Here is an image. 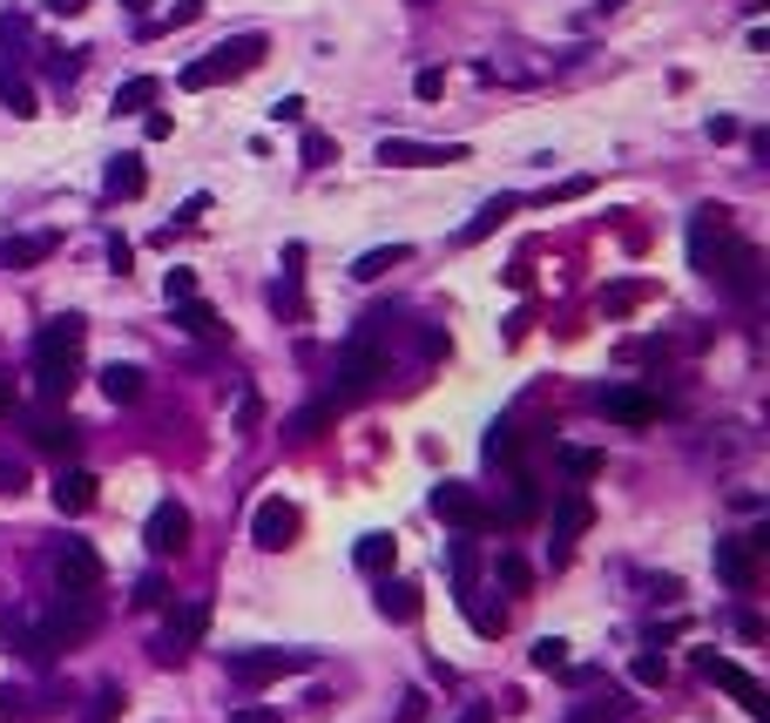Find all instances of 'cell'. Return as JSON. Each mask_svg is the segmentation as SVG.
Instances as JSON below:
<instances>
[{
    "mask_svg": "<svg viewBox=\"0 0 770 723\" xmlns=\"http://www.w3.org/2000/svg\"><path fill=\"white\" fill-rule=\"evenodd\" d=\"M486 716H494V710H486V703H473V710H467L460 723H486Z\"/></svg>",
    "mask_w": 770,
    "mask_h": 723,
    "instance_id": "cell-54",
    "label": "cell"
},
{
    "mask_svg": "<svg viewBox=\"0 0 770 723\" xmlns=\"http://www.w3.org/2000/svg\"><path fill=\"white\" fill-rule=\"evenodd\" d=\"M379 163L439 170V163H467V142H405V136H386V142H379Z\"/></svg>",
    "mask_w": 770,
    "mask_h": 723,
    "instance_id": "cell-10",
    "label": "cell"
},
{
    "mask_svg": "<svg viewBox=\"0 0 770 723\" xmlns=\"http://www.w3.org/2000/svg\"><path fill=\"white\" fill-rule=\"evenodd\" d=\"M142 190H149L142 156H115V163H108V176H102V196H108V204H136Z\"/></svg>",
    "mask_w": 770,
    "mask_h": 723,
    "instance_id": "cell-16",
    "label": "cell"
},
{
    "mask_svg": "<svg viewBox=\"0 0 770 723\" xmlns=\"http://www.w3.org/2000/svg\"><path fill=\"white\" fill-rule=\"evenodd\" d=\"M230 723H277V710H237Z\"/></svg>",
    "mask_w": 770,
    "mask_h": 723,
    "instance_id": "cell-51",
    "label": "cell"
},
{
    "mask_svg": "<svg viewBox=\"0 0 770 723\" xmlns=\"http://www.w3.org/2000/svg\"><path fill=\"white\" fill-rule=\"evenodd\" d=\"M460 609H467V622H473L480 635H501V629H507V609H494V601H480V595H460Z\"/></svg>",
    "mask_w": 770,
    "mask_h": 723,
    "instance_id": "cell-31",
    "label": "cell"
},
{
    "mask_svg": "<svg viewBox=\"0 0 770 723\" xmlns=\"http://www.w3.org/2000/svg\"><path fill=\"white\" fill-rule=\"evenodd\" d=\"M588 528H595V507H588L582 494H567V501L554 507V569H561L567 554H575V541H582Z\"/></svg>",
    "mask_w": 770,
    "mask_h": 723,
    "instance_id": "cell-15",
    "label": "cell"
},
{
    "mask_svg": "<svg viewBox=\"0 0 770 723\" xmlns=\"http://www.w3.org/2000/svg\"><path fill=\"white\" fill-rule=\"evenodd\" d=\"M271 123H304V95H284V102H271Z\"/></svg>",
    "mask_w": 770,
    "mask_h": 723,
    "instance_id": "cell-46",
    "label": "cell"
},
{
    "mask_svg": "<svg viewBox=\"0 0 770 723\" xmlns=\"http://www.w3.org/2000/svg\"><path fill=\"white\" fill-rule=\"evenodd\" d=\"M716 575L729 588H757V554L744 541H716Z\"/></svg>",
    "mask_w": 770,
    "mask_h": 723,
    "instance_id": "cell-19",
    "label": "cell"
},
{
    "mask_svg": "<svg viewBox=\"0 0 770 723\" xmlns=\"http://www.w3.org/2000/svg\"><path fill=\"white\" fill-rule=\"evenodd\" d=\"M298 528H304V520H298V507L284 501V494L257 501V514H251V541H257L264 554H284V548L298 541Z\"/></svg>",
    "mask_w": 770,
    "mask_h": 723,
    "instance_id": "cell-9",
    "label": "cell"
},
{
    "mask_svg": "<svg viewBox=\"0 0 770 723\" xmlns=\"http://www.w3.org/2000/svg\"><path fill=\"white\" fill-rule=\"evenodd\" d=\"M162 291H170V305L196 298V271H170V277H162Z\"/></svg>",
    "mask_w": 770,
    "mask_h": 723,
    "instance_id": "cell-43",
    "label": "cell"
},
{
    "mask_svg": "<svg viewBox=\"0 0 770 723\" xmlns=\"http://www.w3.org/2000/svg\"><path fill=\"white\" fill-rule=\"evenodd\" d=\"M89 0H48V14H81Z\"/></svg>",
    "mask_w": 770,
    "mask_h": 723,
    "instance_id": "cell-53",
    "label": "cell"
},
{
    "mask_svg": "<svg viewBox=\"0 0 770 723\" xmlns=\"http://www.w3.org/2000/svg\"><path fill=\"white\" fill-rule=\"evenodd\" d=\"M34 447H41V454H55V460H68V454L81 447V426H74V420H61V413H41Z\"/></svg>",
    "mask_w": 770,
    "mask_h": 723,
    "instance_id": "cell-18",
    "label": "cell"
},
{
    "mask_svg": "<svg viewBox=\"0 0 770 723\" xmlns=\"http://www.w3.org/2000/svg\"><path fill=\"white\" fill-rule=\"evenodd\" d=\"M203 629H210V601H189L183 622H170V629L156 635V663H183V656L196 650V635H203Z\"/></svg>",
    "mask_w": 770,
    "mask_h": 723,
    "instance_id": "cell-14",
    "label": "cell"
},
{
    "mask_svg": "<svg viewBox=\"0 0 770 723\" xmlns=\"http://www.w3.org/2000/svg\"><path fill=\"white\" fill-rule=\"evenodd\" d=\"M689 257H697L703 277H716V285L737 291V298L763 291V257H757V244H744V237L723 223V210H697V223H689Z\"/></svg>",
    "mask_w": 770,
    "mask_h": 723,
    "instance_id": "cell-1",
    "label": "cell"
},
{
    "mask_svg": "<svg viewBox=\"0 0 770 723\" xmlns=\"http://www.w3.org/2000/svg\"><path fill=\"white\" fill-rule=\"evenodd\" d=\"M142 386H149V372H142V366H129V358L102 366V392L115 399V406H136V399H142Z\"/></svg>",
    "mask_w": 770,
    "mask_h": 723,
    "instance_id": "cell-20",
    "label": "cell"
},
{
    "mask_svg": "<svg viewBox=\"0 0 770 723\" xmlns=\"http://www.w3.org/2000/svg\"><path fill=\"white\" fill-rule=\"evenodd\" d=\"M697 676H703V682H716V690H729V697H737L750 716H763V710H770V703H763V682H757L744 663L716 656V650H697Z\"/></svg>",
    "mask_w": 770,
    "mask_h": 723,
    "instance_id": "cell-8",
    "label": "cell"
},
{
    "mask_svg": "<svg viewBox=\"0 0 770 723\" xmlns=\"http://www.w3.org/2000/svg\"><path fill=\"white\" fill-rule=\"evenodd\" d=\"M196 14H203V0H176V8H170V14H162V21H149L142 34H176V27H189Z\"/></svg>",
    "mask_w": 770,
    "mask_h": 723,
    "instance_id": "cell-34",
    "label": "cell"
},
{
    "mask_svg": "<svg viewBox=\"0 0 770 723\" xmlns=\"http://www.w3.org/2000/svg\"><path fill=\"white\" fill-rule=\"evenodd\" d=\"M122 716V690H115V682H102V690H95V703H89V716H81V723H115Z\"/></svg>",
    "mask_w": 770,
    "mask_h": 723,
    "instance_id": "cell-35",
    "label": "cell"
},
{
    "mask_svg": "<svg viewBox=\"0 0 770 723\" xmlns=\"http://www.w3.org/2000/svg\"><path fill=\"white\" fill-rule=\"evenodd\" d=\"M81 338H89V325H81L74 311L48 318V325L34 332V392L41 399H68V386L81 372Z\"/></svg>",
    "mask_w": 770,
    "mask_h": 723,
    "instance_id": "cell-2",
    "label": "cell"
},
{
    "mask_svg": "<svg viewBox=\"0 0 770 723\" xmlns=\"http://www.w3.org/2000/svg\"><path fill=\"white\" fill-rule=\"evenodd\" d=\"M170 311H176V332H189V338H223V332H230L203 298H183V305H170Z\"/></svg>",
    "mask_w": 770,
    "mask_h": 723,
    "instance_id": "cell-21",
    "label": "cell"
},
{
    "mask_svg": "<svg viewBox=\"0 0 770 723\" xmlns=\"http://www.w3.org/2000/svg\"><path fill=\"white\" fill-rule=\"evenodd\" d=\"M142 541H149L156 554H183V548H189V507H183V501H156L149 520H142Z\"/></svg>",
    "mask_w": 770,
    "mask_h": 723,
    "instance_id": "cell-13",
    "label": "cell"
},
{
    "mask_svg": "<svg viewBox=\"0 0 770 723\" xmlns=\"http://www.w3.org/2000/svg\"><path fill=\"white\" fill-rule=\"evenodd\" d=\"M595 406H601L608 420H622V426H656V420H663V399L648 392V386H601Z\"/></svg>",
    "mask_w": 770,
    "mask_h": 723,
    "instance_id": "cell-11",
    "label": "cell"
},
{
    "mask_svg": "<svg viewBox=\"0 0 770 723\" xmlns=\"http://www.w3.org/2000/svg\"><path fill=\"white\" fill-rule=\"evenodd\" d=\"M379 609H386L392 622H413V616H420V588H413V582H386V588H379Z\"/></svg>",
    "mask_w": 770,
    "mask_h": 723,
    "instance_id": "cell-26",
    "label": "cell"
},
{
    "mask_svg": "<svg viewBox=\"0 0 770 723\" xmlns=\"http://www.w3.org/2000/svg\"><path fill=\"white\" fill-rule=\"evenodd\" d=\"M55 244H61L55 230H48V237H8V244H0V264H8V271H27V264H41V257H55Z\"/></svg>",
    "mask_w": 770,
    "mask_h": 723,
    "instance_id": "cell-22",
    "label": "cell"
},
{
    "mask_svg": "<svg viewBox=\"0 0 770 723\" xmlns=\"http://www.w3.org/2000/svg\"><path fill=\"white\" fill-rule=\"evenodd\" d=\"M433 514L446 520V528H467V535L501 528V520H494V507H486V501L467 487V480H439V487H433Z\"/></svg>",
    "mask_w": 770,
    "mask_h": 723,
    "instance_id": "cell-5",
    "label": "cell"
},
{
    "mask_svg": "<svg viewBox=\"0 0 770 723\" xmlns=\"http://www.w3.org/2000/svg\"><path fill=\"white\" fill-rule=\"evenodd\" d=\"M298 669H311L304 650H230V676L243 682V690H264V682L298 676Z\"/></svg>",
    "mask_w": 770,
    "mask_h": 723,
    "instance_id": "cell-7",
    "label": "cell"
},
{
    "mask_svg": "<svg viewBox=\"0 0 770 723\" xmlns=\"http://www.w3.org/2000/svg\"><path fill=\"white\" fill-rule=\"evenodd\" d=\"M0 494H21V467H0Z\"/></svg>",
    "mask_w": 770,
    "mask_h": 723,
    "instance_id": "cell-52",
    "label": "cell"
},
{
    "mask_svg": "<svg viewBox=\"0 0 770 723\" xmlns=\"http://www.w3.org/2000/svg\"><path fill=\"white\" fill-rule=\"evenodd\" d=\"M405 257H413V251H405V244H379V251H365V257L352 264V277H358V285H372V277H386V271H399Z\"/></svg>",
    "mask_w": 770,
    "mask_h": 723,
    "instance_id": "cell-25",
    "label": "cell"
},
{
    "mask_svg": "<svg viewBox=\"0 0 770 723\" xmlns=\"http://www.w3.org/2000/svg\"><path fill=\"white\" fill-rule=\"evenodd\" d=\"M535 514H541V487H535V480H514V501L494 507V520H535Z\"/></svg>",
    "mask_w": 770,
    "mask_h": 723,
    "instance_id": "cell-28",
    "label": "cell"
},
{
    "mask_svg": "<svg viewBox=\"0 0 770 723\" xmlns=\"http://www.w3.org/2000/svg\"><path fill=\"white\" fill-rule=\"evenodd\" d=\"M629 676H635V682H642V690H656V682H663V676H669V663H663V656H656V650H642V656H635V663H629Z\"/></svg>",
    "mask_w": 770,
    "mask_h": 723,
    "instance_id": "cell-36",
    "label": "cell"
},
{
    "mask_svg": "<svg viewBox=\"0 0 770 723\" xmlns=\"http://www.w3.org/2000/svg\"><path fill=\"white\" fill-rule=\"evenodd\" d=\"M0 642L21 656V663H34V669H48L61 650L48 642V622H41L34 609H0Z\"/></svg>",
    "mask_w": 770,
    "mask_h": 723,
    "instance_id": "cell-6",
    "label": "cell"
},
{
    "mask_svg": "<svg viewBox=\"0 0 770 723\" xmlns=\"http://www.w3.org/2000/svg\"><path fill=\"white\" fill-rule=\"evenodd\" d=\"M514 454H520V426H514V420H494V426H486V439H480V460L501 467V460H514Z\"/></svg>",
    "mask_w": 770,
    "mask_h": 723,
    "instance_id": "cell-24",
    "label": "cell"
},
{
    "mask_svg": "<svg viewBox=\"0 0 770 723\" xmlns=\"http://www.w3.org/2000/svg\"><path fill=\"white\" fill-rule=\"evenodd\" d=\"M156 95H162L156 74H136V82H122V89H115V115H136V108H149Z\"/></svg>",
    "mask_w": 770,
    "mask_h": 723,
    "instance_id": "cell-27",
    "label": "cell"
},
{
    "mask_svg": "<svg viewBox=\"0 0 770 723\" xmlns=\"http://www.w3.org/2000/svg\"><path fill=\"white\" fill-rule=\"evenodd\" d=\"M352 561H358V569H365V575H386V569H392V561H399V541H392V535H358Z\"/></svg>",
    "mask_w": 770,
    "mask_h": 723,
    "instance_id": "cell-23",
    "label": "cell"
},
{
    "mask_svg": "<svg viewBox=\"0 0 770 723\" xmlns=\"http://www.w3.org/2000/svg\"><path fill=\"white\" fill-rule=\"evenodd\" d=\"M514 204H520V196H494V204H486V210H480V217H473V223L460 230V244H480V237H486V230H494L501 217H514Z\"/></svg>",
    "mask_w": 770,
    "mask_h": 723,
    "instance_id": "cell-30",
    "label": "cell"
},
{
    "mask_svg": "<svg viewBox=\"0 0 770 723\" xmlns=\"http://www.w3.org/2000/svg\"><path fill=\"white\" fill-rule=\"evenodd\" d=\"M48 74H55V82H74V74H81V55H61V48H48Z\"/></svg>",
    "mask_w": 770,
    "mask_h": 723,
    "instance_id": "cell-44",
    "label": "cell"
},
{
    "mask_svg": "<svg viewBox=\"0 0 770 723\" xmlns=\"http://www.w3.org/2000/svg\"><path fill=\"white\" fill-rule=\"evenodd\" d=\"M162 601H170L162 575H142V582H136V609H162Z\"/></svg>",
    "mask_w": 770,
    "mask_h": 723,
    "instance_id": "cell-42",
    "label": "cell"
},
{
    "mask_svg": "<svg viewBox=\"0 0 770 723\" xmlns=\"http://www.w3.org/2000/svg\"><path fill=\"white\" fill-rule=\"evenodd\" d=\"M332 156H338V142H332V136L304 129V163H311V170H324V163H332Z\"/></svg>",
    "mask_w": 770,
    "mask_h": 723,
    "instance_id": "cell-39",
    "label": "cell"
},
{
    "mask_svg": "<svg viewBox=\"0 0 770 723\" xmlns=\"http://www.w3.org/2000/svg\"><path fill=\"white\" fill-rule=\"evenodd\" d=\"M473 569H480L473 541H453V582H460V595H473Z\"/></svg>",
    "mask_w": 770,
    "mask_h": 723,
    "instance_id": "cell-37",
    "label": "cell"
},
{
    "mask_svg": "<svg viewBox=\"0 0 770 723\" xmlns=\"http://www.w3.org/2000/svg\"><path fill=\"white\" fill-rule=\"evenodd\" d=\"M399 723H426V690H405L399 697Z\"/></svg>",
    "mask_w": 770,
    "mask_h": 723,
    "instance_id": "cell-45",
    "label": "cell"
},
{
    "mask_svg": "<svg viewBox=\"0 0 770 723\" xmlns=\"http://www.w3.org/2000/svg\"><path fill=\"white\" fill-rule=\"evenodd\" d=\"M122 8H129V14H142V8H149V0H122Z\"/></svg>",
    "mask_w": 770,
    "mask_h": 723,
    "instance_id": "cell-56",
    "label": "cell"
},
{
    "mask_svg": "<svg viewBox=\"0 0 770 723\" xmlns=\"http://www.w3.org/2000/svg\"><path fill=\"white\" fill-rule=\"evenodd\" d=\"M0 102H8V115H21V123L41 115V102H34V89L21 82V74H0Z\"/></svg>",
    "mask_w": 770,
    "mask_h": 723,
    "instance_id": "cell-32",
    "label": "cell"
},
{
    "mask_svg": "<svg viewBox=\"0 0 770 723\" xmlns=\"http://www.w3.org/2000/svg\"><path fill=\"white\" fill-rule=\"evenodd\" d=\"M264 34H237V42H223V48H210V55H203V61H189L183 74H176V82L183 89H217V82H237V74H251L257 61H264Z\"/></svg>",
    "mask_w": 770,
    "mask_h": 723,
    "instance_id": "cell-3",
    "label": "cell"
},
{
    "mask_svg": "<svg viewBox=\"0 0 770 723\" xmlns=\"http://www.w3.org/2000/svg\"><path fill=\"white\" fill-rule=\"evenodd\" d=\"M386 379V345L372 332H358L345 352H338V392L332 399H358V392H372Z\"/></svg>",
    "mask_w": 770,
    "mask_h": 723,
    "instance_id": "cell-4",
    "label": "cell"
},
{
    "mask_svg": "<svg viewBox=\"0 0 770 723\" xmlns=\"http://www.w3.org/2000/svg\"><path fill=\"white\" fill-rule=\"evenodd\" d=\"M561 467H567V480H595L601 473V454L595 447H561Z\"/></svg>",
    "mask_w": 770,
    "mask_h": 723,
    "instance_id": "cell-33",
    "label": "cell"
},
{
    "mask_svg": "<svg viewBox=\"0 0 770 723\" xmlns=\"http://www.w3.org/2000/svg\"><path fill=\"white\" fill-rule=\"evenodd\" d=\"M142 129H149V142H162V136H170L176 123H170V115H162V108H149V123H142Z\"/></svg>",
    "mask_w": 770,
    "mask_h": 723,
    "instance_id": "cell-50",
    "label": "cell"
},
{
    "mask_svg": "<svg viewBox=\"0 0 770 723\" xmlns=\"http://www.w3.org/2000/svg\"><path fill=\"white\" fill-rule=\"evenodd\" d=\"M14 399H21V386H14V372H0V420H14Z\"/></svg>",
    "mask_w": 770,
    "mask_h": 723,
    "instance_id": "cell-49",
    "label": "cell"
},
{
    "mask_svg": "<svg viewBox=\"0 0 770 723\" xmlns=\"http://www.w3.org/2000/svg\"><path fill=\"white\" fill-rule=\"evenodd\" d=\"M642 298H648V285H616V291H601V311H629Z\"/></svg>",
    "mask_w": 770,
    "mask_h": 723,
    "instance_id": "cell-41",
    "label": "cell"
},
{
    "mask_svg": "<svg viewBox=\"0 0 770 723\" xmlns=\"http://www.w3.org/2000/svg\"><path fill=\"white\" fill-rule=\"evenodd\" d=\"M108 264L129 277V264H136V244H129V237H108Z\"/></svg>",
    "mask_w": 770,
    "mask_h": 723,
    "instance_id": "cell-47",
    "label": "cell"
},
{
    "mask_svg": "<svg viewBox=\"0 0 770 723\" xmlns=\"http://www.w3.org/2000/svg\"><path fill=\"white\" fill-rule=\"evenodd\" d=\"M55 582H61V595H95V588H102L95 548H89V541H61V548H55Z\"/></svg>",
    "mask_w": 770,
    "mask_h": 723,
    "instance_id": "cell-12",
    "label": "cell"
},
{
    "mask_svg": "<svg viewBox=\"0 0 770 723\" xmlns=\"http://www.w3.org/2000/svg\"><path fill=\"white\" fill-rule=\"evenodd\" d=\"M616 8H629V0H601V14H616Z\"/></svg>",
    "mask_w": 770,
    "mask_h": 723,
    "instance_id": "cell-55",
    "label": "cell"
},
{
    "mask_svg": "<svg viewBox=\"0 0 770 723\" xmlns=\"http://www.w3.org/2000/svg\"><path fill=\"white\" fill-rule=\"evenodd\" d=\"M535 669H567V642L561 635H541L535 642Z\"/></svg>",
    "mask_w": 770,
    "mask_h": 723,
    "instance_id": "cell-38",
    "label": "cell"
},
{
    "mask_svg": "<svg viewBox=\"0 0 770 723\" xmlns=\"http://www.w3.org/2000/svg\"><path fill=\"white\" fill-rule=\"evenodd\" d=\"M501 582H507V588H527V561H520V554H501Z\"/></svg>",
    "mask_w": 770,
    "mask_h": 723,
    "instance_id": "cell-48",
    "label": "cell"
},
{
    "mask_svg": "<svg viewBox=\"0 0 770 723\" xmlns=\"http://www.w3.org/2000/svg\"><path fill=\"white\" fill-rule=\"evenodd\" d=\"M413 95H420V102H439V95H446V68H420V74H413Z\"/></svg>",
    "mask_w": 770,
    "mask_h": 723,
    "instance_id": "cell-40",
    "label": "cell"
},
{
    "mask_svg": "<svg viewBox=\"0 0 770 723\" xmlns=\"http://www.w3.org/2000/svg\"><path fill=\"white\" fill-rule=\"evenodd\" d=\"M95 487H102L95 473L61 467V480H55V507H61V514H89V507H95Z\"/></svg>",
    "mask_w": 770,
    "mask_h": 723,
    "instance_id": "cell-17",
    "label": "cell"
},
{
    "mask_svg": "<svg viewBox=\"0 0 770 723\" xmlns=\"http://www.w3.org/2000/svg\"><path fill=\"white\" fill-rule=\"evenodd\" d=\"M332 420H338V399H318V406H304V413L291 420V439H318Z\"/></svg>",
    "mask_w": 770,
    "mask_h": 723,
    "instance_id": "cell-29",
    "label": "cell"
}]
</instances>
